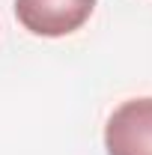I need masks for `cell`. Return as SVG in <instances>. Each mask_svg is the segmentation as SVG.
<instances>
[{
  "label": "cell",
  "instance_id": "1",
  "mask_svg": "<svg viewBox=\"0 0 152 155\" xmlns=\"http://www.w3.org/2000/svg\"><path fill=\"white\" fill-rule=\"evenodd\" d=\"M98 0H15V18L33 36L57 39L81 30Z\"/></svg>",
  "mask_w": 152,
  "mask_h": 155
},
{
  "label": "cell",
  "instance_id": "2",
  "mask_svg": "<svg viewBox=\"0 0 152 155\" xmlns=\"http://www.w3.org/2000/svg\"><path fill=\"white\" fill-rule=\"evenodd\" d=\"M107 155H152V98H128L107 116Z\"/></svg>",
  "mask_w": 152,
  "mask_h": 155
}]
</instances>
